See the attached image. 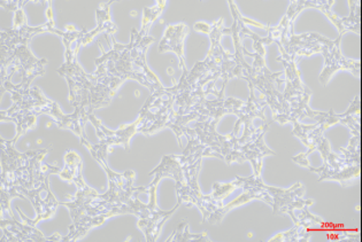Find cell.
<instances>
[{
	"mask_svg": "<svg viewBox=\"0 0 362 242\" xmlns=\"http://www.w3.org/2000/svg\"><path fill=\"white\" fill-rule=\"evenodd\" d=\"M113 49L110 52H105L102 43L98 42V45L103 51L102 58L97 59L95 63L97 67L104 63L108 74L112 76L119 77L121 80H135L141 85L146 86L151 91V95L158 98L160 95H167V91L161 83L157 75L148 76L144 71L135 66V59L132 56V45H122L117 44L115 38L112 36Z\"/></svg>",
	"mask_w": 362,
	"mask_h": 242,
	"instance_id": "6da1fadb",
	"label": "cell"
},
{
	"mask_svg": "<svg viewBox=\"0 0 362 242\" xmlns=\"http://www.w3.org/2000/svg\"><path fill=\"white\" fill-rule=\"evenodd\" d=\"M163 178L159 175H156L154 181L151 183L150 186V201L148 205L139 201V198L135 196L132 202L128 205L129 207V214L139 216V227L144 233L146 241L152 242L159 238L160 232L163 229V224L166 223L170 216L177 210L178 207L181 205V201H178L177 205L169 210V212H163L158 207L157 205V188L160 181Z\"/></svg>",
	"mask_w": 362,
	"mask_h": 242,
	"instance_id": "7a4b0ae2",
	"label": "cell"
},
{
	"mask_svg": "<svg viewBox=\"0 0 362 242\" xmlns=\"http://www.w3.org/2000/svg\"><path fill=\"white\" fill-rule=\"evenodd\" d=\"M18 139L1 138V181L16 183L25 188H34V157L36 150L20 153L16 150Z\"/></svg>",
	"mask_w": 362,
	"mask_h": 242,
	"instance_id": "3957f363",
	"label": "cell"
},
{
	"mask_svg": "<svg viewBox=\"0 0 362 242\" xmlns=\"http://www.w3.org/2000/svg\"><path fill=\"white\" fill-rule=\"evenodd\" d=\"M93 159L99 162L105 172L107 174L108 184H110V190L103 195H99V199L104 200L105 202H107L108 205L122 208L123 214H129L128 205L139 193H148L150 187L132 186V183L135 179V172L128 170L120 175V174L114 172L111 168H108L107 161L105 157L95 155Z\"/></svg>",
	"mask_w": 362,
	"mask_h": 242,
	"instance_id": "277c9868",
	"label": "cell"
},
{
	"mask_svg": "<svg viewBox=\"0 0 362 242\" xmlns=\"http://www.w3.org/2000/svg\"><path fill=\"white\" fill-rule=\"evenodd\" d=\"M47 63L45 59L35 58L28 44L18 45L8 58L1 60V82L10 76L8 71L11 73H20L22 80L16 87L22 91H28L35 77L45 74Z\"/></svg>",
	"mask_w": 362,
	"mask_h": 242,
	"instance_id": "5b68a950",
	"label": "cell"
},
{
	"mask_svg": "<svg viewBox=\"0 0 362 242\" xmlns=\"http://www.w3.org/2000/svg\"><path fill=\"white\" fill-rule=\"evenodd\" d=\"M283 71L281 73H272L266 67V65L261 67H253L250 66L246 71L244 80L246 82H251L252 85L255 89H258L262 93V98H264L267 104H269L273 116L275 115H288L291 106L283 98L282 93H279L275 87V84L286 83V80H283Z\"/></svg>",
	"mask_w": 362,
	"mask_h": 242,
	"instance_id": "8992f818",
	"label": "cell"
},
{
	"mask_svg": "<svg viewBox=\"0 0 362 242\" xmlns=\"http://www.w3.org/2000/svg\"><path fill=\"white\" fill-rule=\"evenodd\" d=\"M89 121L93 126H95V133L99 138L98 145L90 144L88 139H81V144L84 145L93 157L98 155V157H107L108 148L114 145H122L124 150H130V139L139 132V126L143 123V119L139 115L136 122L129 124V126H121L120 129L117 131L108 130L106 126L103 124L102 121L98 120L97 117L91 114L89 116Z\"/></svg>",
	"mask_w": 362,
	"mask_h": 242,
	"instance_id": "52a82bcc",
	"label": "cell"
},
{
	"mask_svg": "<svg viewBox=\"0 0 362 242\" xmlns=\"http://www.w3.org/2000/svg\"><path fill=\"white\" fill-rule=\"evenodd\" d=\"M209 40H211V49H209L207 58L214 61L215 65L218 66V69L221 71V77L223 82L233 78V77H240L244 80L247 68L238 62L233 54L224 51L221 45V37L223 35L231 36L230 28H223V19L214 22L211 25V29L209 31Z\"/></svg>",
	"mask_w": 362,
	"mask_h": 242,
	"instance_id": "ba28073f",
	"label": "cell"
},
{
	"mask_svg": "<svg viewBox=\"0 0 362 242\" xmlns=\"http://www.w3.org/2000/svg\"><path fill=\"white\" fill-rule=\"evenodd\" d=\"M252 181L257 186L262 187L267 190L269 195L273 199V214H288L291 216L293 222H297V217L295 214V209L300 210L306 205H313V200H304L303 196L305 194V187L301 183H297L295 186H292L288 190H283L279 187L267 186L264 184L261 179V176H252Z\"/></svg>",
	"mask_w": 362,
	"mask_h": 242,
	"instance_id": "9c48e42d",
	"label": "cell"
},
{
	"mask_svg": "<svg viewBox=\"0 0 362 242\" xmlns=\"http://www.w3.org/2000/svg\"><path fill=\"white\" fill-rule=\"evenodd\" d=\"M174 104L175 97L172 93L167 92V95H160L158 98L150 95L139 114L143 123L139 126V132L145 135H152L163 128H166L174 111Z\"/></svg>",
	"mask_w": 362,
	"mask_h": 242,
	"instance_id": "30bf717a",
	"label": "cell"
},
{
	"mask_svg": "<svg viewBox=\"0 0 362 242\" xmlns=\"http://www.w3.org/2000/svg\"><path fill=\"white\" fill-rule=\"evenodd\" d=\"M22 5L19 10L14 13V23L11 29L1 30V60L8 58L18 45L28 44L31 38L38 34L49 32V23L38 27H30L27 22L23 7Z\"/></svg>",
	"mask_w": 362,
	"mask_h": 242,
	"instance_id": "8fae6325",
	"label": "cell"
},
{
	"mask_svg": "<svg viewBox=\"0 0 362 242\" xmlns=\"http://www.w3.org/2000/svg\"><path fill=\"white\" fill-rule=\"evenodd\" d=\"M247 83H249L250 87L249 100L235 114L238 116V122L236 123L235 129H233V135H236L240 131V124H244V133H243L242 138L238 139V144L240 145L245 144L247 141L258 137L261 132H267L270 124H272V122H269L261 126L259 129H255L252 122H253L255 117H260L261 120H266L264 109L267 106V102H266V100L255 99V86L252 85L251 82H247Z\"/></svg>",
	"mask_w": 362,
	"mask_h": 242,
	"instance_id": "7c38bea8",
	"label": "cell"
},
{
	"mask_svg": "<svg viewBox=\"0 0 362 242\" xmlns=\"http://www.w3.org/2000/svg\"><path fill=\"white\" fill-rule=\"evenodd\" d=\"M264 133L261 132L260 135L252 140L247 141L245 144H238V139L233 140V150L227 157H224V161L227 164H231L233 162L243 163L245 161H250L255 170V176H261V169H262V162L264 157L267 155H276L274 150H269L266 146L264 141Z\"/></svg>",
	"mask_w": 362,
	"mask_h": 242,
	"instance_id": "4fadbf2b",
	"label": "cell"
},
{
	"mask_svg": "<svg viewBox=\"0 0 362 242\" xmlns=\"http://www.w3.org/2000/svg\"><path fill=\"white\" fill-rule=\"evenodd\" d=\"M282 21L286 25V18H283ZM279 42L282 44L284 52L296 59L301 56H310L314 53H322L323 49L334 45V40H329L315 32L296 36L295 34L286 35L284 28Z\"/></svg>",
	"mask_w": 362,
	"mask_h": 242,
	"instance_id": "5bb4252c",
	"label": "cell"
},
{
	"mask_svg": "<svg viewBox=\"0 0 362 242\" xmlns=\"http://www.w3.org/2000/svg\"><path fill=\"white\" fill-rule=\"evenodd\" d=\"M49 178H47L43 184H40L38 187H34V188H25V187L20 186L19 185L20 193L23 194L25 198H28L30 200L31 203L34 205L35 210H36L37 217L35 218V219L25 217V214L20 210L19 207H16V212H19L22 221L29 224L31 226H36L40 221L49 219V218L52 217L54 212H56L57 208H58V205H60V202L56 199V196L53 195L51 190H49V192H47L45 199L42 196L44 190H47V187H49Z\"/></svg>",
	"mask_w": 362,
	"mask_h": 242,
	"instance_id": "9a60e30c",
	"label": "cell"
},
{
	"mask_svg": "<svg viewBox=\"0 0 362 242\" xmlns=\"http://www.w3.org/2000/svg\"><path fill=\"white\" fill-rule=\"evenodd\" d=\"M218 120H209L205 122H196V139L200 145L211 148L215 153L220 154L221 157H227L233 150V140L236 135L231 132L230 135H218L215 128L218 126Z\"/></svg>",
	"mask_w": 362,
	"mask_h": 242,
	"instance_id": "2e32d148",
	"label": "cell"
},
{
	"mask_svg": "<svg viewBox=\"0 0 362 242\" xmlns=\"http://www.w3.org/2000/svg\"><path fill=\"white\" fill-rule=\"evenodd\" d=\"M343 36H339L337 40H334V45L328 49H323L325 56V69L320 75V82L323 86H327L332 75L337 71H352L354 76L360 75V62L351 59L344 58L341 51V42Z\"/></svg>",
	"mask_w": 362,
	"mask_h": 242,
	"instance_id": "e0dca14e",
	"label": "cell"
},
{
	"mask_svg": "<svg viewBox=\"0 0 362 242\" xmlns=\"http://www.w3.org/2000/svg\"><path fill=\"white\" fill-rule=\"evenodd\" d=\"M277 60L282 62L286 67L284 74L286 76V87L283 93V98L292 108H296L305 97H312L313 92L301 82L300 71H298L296 65L297 59L290 56L288 59L277 58Z\"/></svg>",
	"mask_w": 362,
	"mask_h": 242,
	"instance_id": "ac0fdd59",
	"label": "cell"
},
{
	"mask_svg": "<svg viewBox=\"0 0 362 242\" xmlns=\"http://www.w3.org/2000/svg\"><path fill=\"white\" fill-rule=\"evenodd\" d=\"M189 34V28L185 23L167 25L163 40L159 44V52H174L180 59V68L187 71L185 56V40Z\"/></svg>",
	"mask_w": 362,
	"mask_h": 242,
	"instance_id": "d6986e66",
	"label": "cell"
},
{
	"mask_svg": "<svg viewBox=\"0 0 362 242\" xmlns=\"http://www.w3.org/2000/svg\"><path fill=\"white\" fill-rule=\"evenodd\" d=\"M73 184L76 185L77 187L75 199L71 201V202H64L60 203V205H65V207L69 209L71 219H73V222H75L82 214H88L90 210V205L95 199H98L99 194L93 188L86 185L83 176H82V171L74 178Z\"/></svg>",
	"mask_w": 362,
	"mask_h": 242,
	"instance_id": "ffe728a7",
	"label": "cell"
},
{
	"mask_svg": "<svg viewBox=\"0 0 362 242\" xmlns=\"http://www.w3.org/2000/svg\"><path fill=\"white\" fill-rule=\"evenodd\" d=\"M1 241H51L43 233L31 226L29 224H22L16 219L1 218Z\"/></svg>",
	"mask_w": 362,
	"mask_h": 242,
	"instance_id": "44dd1931",
	"label": "cell"
},
{
	"mask_svg": "<svg viewBox=\"0 0 362 242\" xmlns=\"http://www.w3.org/2000/svg\"><path fill=\"white\" fill-rule=\"evenodd\" d=\"M49 115L53 117L59 129L71 130L81 139H88L84 133V126L89 121L90 115L82 108H75L74 113L66 115L62 113L59 104L54 102L52 107L49 109Z\"/></svg>",
	"mask_w": 362,
	"mask_h": 242,
	"instance_id": "7402d4cb",
	"label": "cell"
},
{
	"mask_svg": "<svg viewBox=\"0 0 362 242\" xmlns=\"http://www.w3.org/2000/svg\"><path fill=\"white\" fill-rule=\"evenodd\" d=\"M187 164V159L183 155H166L161 159V163L153 171L150 172V176L159 175L160 177L173 178L175 181V187L185 185V168Z\"/></svg>",
	"mask_w": 362,
	"mask_h": 242,
	"instance_id": "603a6c76",
	"label": "cell"
},
{
	"mask_svg": "<svg viewBox=\"0 0 362 242\" xmlns=\"http://www.w3.org/2000/svg\"><path fill=\"white\" fill-rule=\"evenodd\" d=\"M113 214H100L97 216L82 214L77 221L73 222V225L69 226L68 236H64L62 241H77L81 238H83L91 229L102 226L106 219L113 217Z\"/></svg>",
	"mask_w": 362,
	"mask_h": 242,
	"instance_id": "cb8c5ba5",
	"label": "cell"
},
{
	"mask_svg": "<svg viewBox=\"0 0 362 242\" xmlns=\"http://www.w3.org/2000/svg\"><path fill=\"white\" fill-rule=\"evenodd\" d=\"M114 1H108L106 4H100L97 12H95V18H97V27L93 30L86 31L83 40H82V45H88L90 42H93V38L100 32H105V35L115 34L117 30V25H114L112 21L111 12L110 7Z\"/></svg>",
	"mask_w": 362,
	"mask_h": 242,
	"instance_id": "d4e9b609",
	"label": "cell"
},
{
	"mask_svg": "<svg viewBox=\"0 0 362 242\" xmlns=\"http://www.w3.org/2000/svg\"><path fill=\"white\" fill-rule=\"evenodd\" d=\"M0 117H1V121H11V122L16 123L18 133L14 138L19 139L25 132L34 129L38 116L31 111L12 106L8 111H1Z\"/></svg>",
	"mask_w": 362,
	"mask_h": 242,
	"instance_id": "484cf974",
	"label": "cell"
},
{
	"mask_svg": "<svg viewBox=\"0 0 362 242\" xmlns=\"http://www.w3.org/2000/svg\"><path fill=\"white\" fill-rule=\"evenodd\" d=\"M310 171L315 172L320 176L319 181H336L341 183V186L346 187L352 179L360 177L361 169L360 164L356 166L349 167V168L343 169L339 171H334L332 169L323 168H312L310 167Z\"/></svg>",
	"mask_w": 362,
	"mask_h": 242,
	"instance_id": "4316f807",
	"label": "cell"
},
{
	"mask_svg": "<svg viewBox=\"0 0 362 242\" xmlns=\"http://www.w3.org/2000/svg\"><path fill=\"white\" fill-rule=\"evenodd\" d=\"M227 83L228 82H223L221 91L218 92V95L215 100L205 99L202 104L194 107L192 111H198V113L205 115L209 119L218 121L221 120L226 114H230L228 111V108L226 107V98H224V90H226Z\"/></svg>",
	"mask_w": 362,
	"mask_h": 242,
	"instance_id": "83f0119b",
	"label": "cell"
},
{
	"mask_svg": "<svg viewBox=\"0 0 362 242\" xmlns=\"http://www.w3.org/2000/svg\"><path fill=\"white\" fill-rule=\"evenodd\" d=\"M13 198L25 199V196L20 193L19 184L10 183V181H1V218L4 214H8L12 219H16V216L11 210V200Z\"/></svg>",
	"mask_w": 362,
	"mask_h": 242,
	"instance_id": "f1b7e54d",
	"label": "cell"
},
{
	"mask_svg": "<svg viewBox=\"0 0 362 242\" xmlns=\"http://www.w3.org/2000/svg\"><path fill=\"white\" fill-rule=\"evenodd\" d=\"M82 159L74 150H68L65 155V168L62 169L59 176L65 181L73 183L74 178L82 171Z\"/></svg>",
	"mask_w": 362,
	"mask_h": 242,
	"instance_id": "f546056e",
	"label": "cell"
},
{
	"mask_svg": "<svg viewBox=\"0 0 362 242\" xmlns=\"http://www.w3.org/2000/svg\"><path fill=\"white\" fill-rule=\"evenodd\" d=\"M166 241H209V239L207 236V232L192 234L190 232V229H189L187 219H185V221L181 222L175 232L173 233Z\"/></svg>",
	"mask_w": 362,
	"mask_h": 242,
	"instance_id": "4dcf8cb0",
	"label": "cell"
},
{
	"mask_svg": "<svg viewBox=\"0 0 362 242\" xmlns=\"http://www.w3.org/2000/svg\"><path fill=\"white\" fill-rule=\"evenodd\" d=\"M166 3V0H160L156 6L146 7L143 10V22H141V29L139 31L141 37L148 36V30L153 25V22L159 18L160 14L165 10Z\"/></svg>",
	"mask_w": 362,
	"mask_h": 242,
	"instance_id": "1f68e13d",
	"label": "cell"
},
{
	"mask_svg": "<svg viewBox=\"0 0 362 242\" xmlns=\"http://www.w3.org/2000/svg\"><path fill=\"white\" fill-rule=\"evenodd\" d=\"M310 239V233L307 231L306 227L300 224H296L295 227L288 230V232L279 233L269 240L270 242L279 241H305Z\"/></svg>",
	"mask_w": 362,
	"mask_h": 242,
	"instance_id": "d6a6232c",
	"label": "cell"
},
{
	"mask_svg": "<svg viewBox=\"0 0 362 242\" xmlns=\"http://www.w3.org/2000/svg\"><path fill=\"white\" fill-rule=\"evenodd\" d=\"M349 5H350L351 10L350 16L349 18H341V36L347 31H353L356 34L360 32V18L356 16L358 4H356V1L350 0Z\"/></svg>",
	"mask_w": 362,
	"mask_h": 242,
	"instance_id": "836d02e7",
	"label": "cell"
},
{
	"mask_svg": "<svg viewBox=\"0 0 362 242\" xmlns=\"http://www.w3.org/2000/svg\"><path fill=\"white\" fill-rule=\"evenodd\" d=\"M360 135H353L350 144L347 148L341 147V150L344 153V159L347 163V166H356L360 164Z\"/></svg>",
	"mask_w": 362,
	"mask_h": 242,
	"instance_id": "e575fe53",
	"label": "cell"
},
{
	"mask_svg": "<svg viewBox=\"0 0 362 242\" xmlns=\"http://www.w3.org/2000/svg\"><path fill=\"white\" fill-rule=\"evenodd\" d=\"M236 188H238V181H237V179L231 181V183H214L213 184L212 198L218 205L223 207V200L228 195H230Z\"/></svg>",
	"mask_w": 362,
	"mask_h": 242,
	"instance_id": "d590c367",
	"label": "cell"
},
{
	"mask_svg": "<svg viewBox=\"0 0 362 242\" xmlns=\"http://www.w3.org/2000/svg\"><path fill=\"white\" fill-rule=\"evenodd\" d=\"M291 123H293V126H295L292 135L300 139L306 146L308 145V135H310V132L315 129L316 126H319L320 124L319 122H316V124H313V126H304V124H300L299 121L297 120H292Z\"/></svg>",
	"mask_w": 362,
	"mask_h": 242,
	"instance_id": "8d00e7d4",
	"label": "cell"
},
{
	"mask_svg": "<svg viewBox=\"0 0 362 242\" xmlns=\"http://www.w3.org/2000/svg\"><path fill=\"white\" fill-rule=\"evenodd\" d=\"M296 224H300V225H303V226L307 229V227H310V225H313V224L325 225V222H323V219H321V218L317 217V216L310 214V212H308V205H306L304 208L300 209V214H298Z\"/></svg>",
	"mask_w": 362,
	"mask_h": 242,
	"instance_id": "74e56055",
	"label": "cell"
},
{
	"mask_svg": "<svg viewBox=\"0 0 362 242\" xmlns=\"http://www.w3.org/2000/svg\"><path fill=\"white\" fill-rule=\"evenodd\" d=\"M337 123H341L347 128H350L353 135H360V115H345L341 119H338L337 114H334Z\"/></svg>",
	"mask_w": 362,
	"mask_h": 242,
	"instance_id": "f35d334b",
	"label": "cell"
},
{
	"mask_svg": "<svg viewBox=\"0 0 362 242\" xmlns=\"http://www.w3.org/2000/svg\"><path fill=\"white\" fill-rule=\"evenodd\" d=\"M360 111H361V104H360V97L359 95H356L354 100L351 102V106L349 109L344 114H341V115H337L338 119H341V117L345 116V115H360Z\"/></svg>",
	"mask_w": 362,
	"mask_h": 242,
	"instance_id": "ab89813d",
	"label": "cell"
},
{
	"mask_svg": "<svg viewBox=\"0 0 362 242\" xmlns=\"http://www.w3.org/2000/svg\"><path fill=\"white\" fill-rule=\"evenodd\" d=\"M329 240L332 241H356L359 240V236L358 234H349V233H344V234H337V233H332V234H328L327 236Z\"/></svg>",
	"mask_w": 362,
	"mask_h": 242,
	"instance_id": "60d3db41",
	"label": "cell"
},
{
	"mask_svg": "<svg viewBox=\"0 0 362 242\" xmlns=\"http://www.w3.org/2000/svg\"><path fill=\"white\" fill-rule=\"evenodd\" d=\"M28 3L29 1H27V0H19V1H0L3 8H5L6 11H11V12L13 13H16V11L19 10L22 5Z\"/></svg>",
	"mask_w": 362,
	"mask_h": 242,
	"instance_id": "b9f144b4",
	"label": "cell"
}]
</instances>
